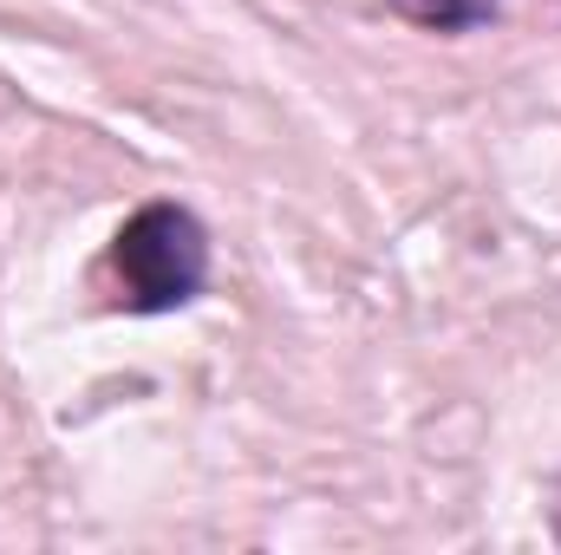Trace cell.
<instances>
[{
    "label": "cell",
    "instance_id": "1",
    "mask_svg": "<svg viewBox=\"0 0 561 555\" xmlns=\"http://www.w3.org/2000/svg\"><path fill=\"white\" fill-rule=\"evenodd\" d=\"M112 281L131 314H176L209 287V229L183 203H144L112 236Z\"/></svg>",
    "mask_w": 561,
    "mask_h": 555
},
{
    "label": "cell",
    "instance_id": "3",
    "mask_svg": "<svg viewBox=\"0 0 561 555\" xmlns=\"http://www.w3.org/2000/svg\"><path fill=\"white\" fill-rule=\"evenodd\" d=\"M549 530H556V543H561V484H556V503H549Z\"/></svg>",
    "mask_w": 561,
    "mask_h": 555
},
{
    "label": "cell",
    "instance_id": "2",
    "mask_svg": "<svg viewBox=\"0 0 561 555\" xmlns=\"http://www.w3.org/2000/svg\"><path fill=\"white\" fill-rule=\"evenodd\" d=\"M503 0H412V20L437 26V33H470L483 20H496Z\"/></svg>",
    "mask_w": 561,
    "mask_h": 555
}]
</instances>
